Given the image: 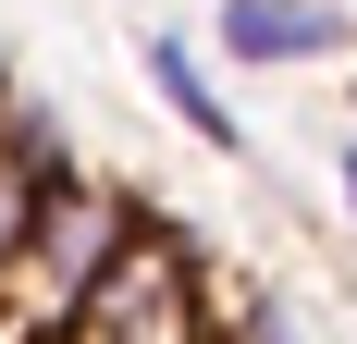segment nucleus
Here are the masks:
<instances>
[{"label":"nucleus","instance_id":"1","mask_svg":"<svg viewBox=\"0 0 357 344\" xmlns=\"http://www.w3.org/2000/svg\"><path fill=\"white\" fill-rule=\"evenodd\" d=\"M136 234H148V209L123 197V185H99V172H62V185L37 197L25 271H13V295H0V320H13L0 344H62V332H74V308L99 295V271H111Z\"/></svg>","mask_w":357,"mask_h":344},{"label":"nucleus","instance_id":"2","mask_svg":"<svg viewBox=\"0 0 357 344\" xmlns=\"http://www.w3.org/2000/svg\"><path fill=\"white\" fill-rule=\"evenodd\" d=\"M62 344H222V308H210V271L173 221H148L123 258L99 271V295L74 308Z\"/></svg>","mask_w":357,"mask_h":344},{"label":"nucleus","instance_id":"3","mask_svg":"<svg viewBox=\"0 0 357 344\" xmlns=\"http://www.w3.org/2000/svg\"><path fill=\"white\" fill-rule=\"evenodd\" d=\"M333 37H345L333 0H222V49L234 62H321Z\"/></svg>","mask_w":357,"mask_h":344},{"label":"nucleus","instance_id":"4","mask_svg":"<svg viewBox=\"0 0 357 344\" xmlns=\"http://www.w3.org/2000/svg\"><path fill=\"white\" fill-rule=\"evenodd\" d=\"M148 86L185 111V136H197V148H222V160H234V99L210 86V62H197L185 37H148Z\"/></svg>","mask_w":357,"mask_h":344},{"label":"nucleus","instance_id":"5","mask_svg":"<svg viewBox=\"0 0 357 344\" xmlns=\"http://www.w3.org/2000/svg\"><path fill=\"white\" fill-rule=\"evenodd\" d=\"M37 197H50V172L0 148V295H13V271H25V234H37Z\"/></svg>","mask_w":357,"mask_h":344},{"label":"nucleus","instance_id":"6","mask_svg":"<svg viewBox=\"0 0 357 344\" xmlns=\"http://www.w3.org/2000/svg\"><path fill=\"white\" fill-rule=\"evenodd\" d=\"M222 344H296V320L271 308V295H234V320H222Z\"/></svg>","mask_w":357,"mask_h":344},{"label":"nucleus","instance_id":"7","mask_svg":"<svg viewBox=\"0 0 357 344\" xmlns=\"http://www.w3.org/2000/svg\"><path fill=\"white\" fill-rule=\"evenodd\" d=\"M345 209H357V148H345Z\"/></svg>","mask_w":357,"mask_h":344},{"label":"nucleus","instance_id":"8","mask_svg":"<svg viewBox=\"0 0 357 344\" xmlns=\"http://www.w3.org/2000/svg\"><path fill=\"white\" fill-rule=\"evenodd\" d=\"M0 111H13V62H0Z\"/></svg>","mask_w":357,"mask_h":344}]
</instances>
